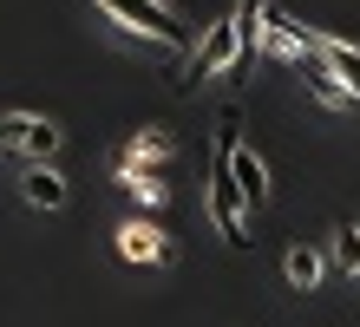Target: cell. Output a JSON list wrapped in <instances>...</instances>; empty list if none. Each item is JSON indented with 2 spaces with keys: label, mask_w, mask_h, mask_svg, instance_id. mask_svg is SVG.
<instances>
[{
  "label": "cell",
  "mask_w": 360,
  "mask_h": 327,
  "mask_svg": "<svg viewBox=\"0 0 360 327\" xmlns=\"http://www.w3.org/2000/svg\"><path fill=\"white\" fill-rule=\"evenodd\" d=\"M92 7H105V20H118V27H131V33H144V39H164L171 53L190 46V27L164 7V0H92Z\"/></svg>",
  "instance_id": "6da1fadb"
},
{
  "label": "cell",
  "mask_w": 360,
  "mask_h": 327,
  "mask_svg": "<svg viewBox=\"0 0 360 327\" xmlns=\"http://www.w3.org/2000/svg\"><path fill=\"white\" fill-rule=\"evenodd\" d=\"M0 144L20 150L27 164H46L53 150H59V124L53 118H33V112H7V118H0Z\"/></svg>",
  "instance_id": "7a4b0ae2"
},
{
  "label": "cell",
  "mask_w": 360,
  "mask_h": 327,
  "mask_svg": "<svg viewBox=\"0 0 360 327\" xmlns=\"http://www.w3.org/2000/svg\"><path fill=\"white\" fill-rule=\"evenodd\" d=\"M236 59H243V33H236V13H229V20H217V27L190 46V79L203 85V79H217L223 65H236Z\"/></svg>",
  "instance_id": "3957f363"
},
{
  "label": "cell",
  "mask_w": 360,
  "mask_h": 327,
  "mask_svg": "<svg viewBox=\"0 0 360 327\" xmlns=\"http://www.w3.org/2000/svg\"><path fill=\"white\" fill-rule=\"evenodd\" d=\"M118 249L131 255V262H151V269H171V262H177L171 236H164L158 223H144V216H131V223L118 229Z\"/></svg>",
  "instance_id": "277c9868"
},
{
  "label": "cell",
  "mask_w": 360,
  "mask_h": 327,
  "mask_svg": "<svg viewBox=\"0 0 360 327\" xmlns=\"http://www.w3.org/2000/svg\"><path fill=\"white\" fill-rule=\"evenodd\" d=\"M20 196H27L33 210H66V177H59L53 164H27L20 170Z\"/></svg>",
  "instance_id": "5b68a950"
},
{
  "label": "cell",
  "mask_w": 360,
  "mask_h": 327,
  "mask_svg": "<svg viewBox=\"0 0 360 327\" xmlns=\"http://www.w3.org/2000/svg\"><path fill=\"white\" fill-rule=\"evenodd\" d=\"M302 79H308V92L321 98V105H334V112H354V105H360V92H347V85L328 72L321 53H302Z\"/></svg>",
  "instance_id": "8992f818"
},
{
  "label": "cell",
  "mask_w": 360,
  "mask_h": 327,
  "mask_svg": "<svg viewBox=\"0 0 360 327\" xmlns=\"http://www.w3.org/2000/svg\"><path fill=\"white\" fill-rule=\"evenodd\" d=\"M229 170H236V190H243V203H249V210H262V203H269V164L256 158V150H243V144H236Z\"/></svg>",
  "instance_id": "52a82bcc"
},
{
  "label": "cell",
  "mask_w": 360,
  "mask_h": 327,
  "mask_svg": "<svg viewBox=\"0 0 360 327\" xmlns=\"http://www.w3.org/2000/svg\"><path fill=\"white\" fill-rule=\"evenodd\" d=\"M314 53H321V65H328V72L347 85V92H360V46H347V39H328V33H314Z\"/></svg>",
  "instance_id": "ba28073f"
},
{
  "label": "cell",
  "mask_w": 360,
  "mask_h": 327,
  "mask_svg": "<svg viewBox=\"0 0 360 327\" xmlns=\"http://www.w3.org/2000/svg\"><path fill=\"white\" fill-rule=\"evenodd\" d=\"M118 184H124V190H131V196H138V203H144V210H158V203H164V196H171V184H164V177H158V170H151V164H131V158H118Z\"/></svg>",
  "instance_id": "9c48e42d"
},
{
  "label": "cell",
  "mask_w": 360,
  "mask_h": 327,
  "mask_svg": "<svg viewBox=\"0 0 360 327\" xmlns=\"http://www.w3.org/2000/svg\"><path fill=\"white\" fill-rule=\"evenodd\" d=\"M282 269H288V281H295V288H314V281H321V255L295 243V249L282 255Z\"/></svg>",
  "instance_id": "30bf717a"
},
{
  "label": "cell",
  "mask_w": 360,
  "mask_h": 327,
  "mask_svg": "<svg viewBox=\"0 0 360 327\" xmlns=\"http://www.w3.org/2000/svg\"><path fill=\"white\" fill-rule=\"evenodd\" d=\"M334 262H341L347 275H360V229H354V223L334 229Z\"/></svg>",
  "instance_id": "8fae6325"
},
{
  "label": "cell",
  "mask_w": 360,
  "mask_h": 327,
  "mask_svg": "<svg viewBox=\"0 0 360 327\" xmlns=\"http://www.w3.org/2000/svg\"><path fill=\"white\" fill-rule=\"evenodd\" d=\"M124 158H131V164H144V158H171V138H164V131H138Z\"/></svg>",
  "instance_id": "7c38bea8"
}]
</instances>
